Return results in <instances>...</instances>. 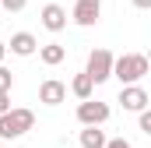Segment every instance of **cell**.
Masks as SVG:
<instances>
[{
    "label": "cell",
    "instance_id": "8992f818",
    "mask_svg": "<svg viewBox=\"0 0 151 148\" xmlns=\"http://www.w3.org/2000/svg\"><path fill=\"white\" fill-rule=\"evenodd\" d=\"M99 14H102V0H77L74 4V21L81 28H91L99 21Z\"/></svg>",
    "mask_w": 151,
    "mask_h": 148
},
{
    "label": "cell",
    "instance_id": "d6986e66",
    "mask_svg": "<svg viewBox=\"0 0 151 148\" xmlns=\"http://www.w3.org/2000/svg\"><path fill=\"white\" fill-rule=\"evenodd\" d=\"M4 53H7V46H4V42H0V60H4Z\"/></svg>",
    "mask_w": 151,
    "mask_h": 148
},
{
    "label": "cell",
    "instance_id": "4fadbf2b",
    "mask_svg": "<svg viewBox=\"0 0 151 148\" xmlns=\"http://www.w3.org/2000/svg\"><path fill=\"white\" fill-rule=\"evenodd\" d=\"M11 85H14V74L0 64V92H11Z\"/></svg>",
    "mask_w": 151,
    "mask_h": 148
},
{
    "label": "cell",
    "instance_id": "52a82bcc",
    "mask_svg": "<svg viewBox=\"0 0 151 148\" xmlns=\"http://www.w3.org/2000/svg\"><path fill=\"white\" fill-rule=\"evenodd\" d=\"M63 99H67V85H63V81L49 78V81L39 85V102H46V106H60Z\"/></svg>",
    "mask_w": 151,
    "mask_h": 148
},
{
    "label": "cell",
    "instance_id": "277c9868",
    "mask_svg": "<svg viewBox=\"0 0 151 148\" xmlns=\"http://www.w3.org/2000/svg\"><path fill=\"white\" fill-rule=\"evenodd\" d=\"M77 120H81L84 127H102V123L109 120V106L99 102V99H81V106H77Z\"/></svg>",
    "mask_w": 151,
    "mask_h": 148
},
{
    "label": "cell",
    "instance_id": "5bb4252c",
    "mask_svg": "<svg viewBox=\"0 0 151 148\" xmlns=\"http://www.w3.org/2000/svg\"><path fill=\"white\" fill-rule=\"evenodd\" d=\"M25 4H28V0H0L4 11H25Z\"/></svg>",
    "mask_w": 151,
    "mask_h": 148
},
{
    "label": "cell",
    "instance_id": "3957f363",
    "mask_svg": "<svg viewBox=\"0 0 151 148\" xmlns=\"http://www.w3.org/2000/svg\"><path fill=\"white\" fill-rule=\"evenodd\" d=\"M113 64H116V57L109 53V49H91V57H88V67H84V71L95 78V85H102V81H109V78H113Z\"/></svg>",
    "mask_w": 151,
    "mask_h": 148
},
{
    "label": "cell",
    "instance_id": "30bf717a",
    "mask_svg": "<svg viewBox=\"0 0 151 148\" xmlns=\"http://www.w3.org/2000/svg\"><path fill=\"white\" fill-rule=\"evenodd\" d=\"M63 57H67V49H63L60 42H46V46H39V60H42L46 67H56V64H63Z\"/></svg>",
    "mask_w": 151,
    "mask_h": 148
},
{
    "label": "cell",
    "instance_id": "7c38bea8",
    "mask_svg": "<svg viewBox=\"0 0 151 148\" xmlns=\"http://www.w3.org/2000/svg\"><path fill=\"white\" fill-rule=\"evenodd\" d=\"M106 141H109V138H106L99 127H84V131H81V148H106Z\"/></svg>",
    "mask_w": 151,
    "mask_h": 148
},
{
    "label": "cell",
    "instance_id": "9c48e42d",
    "mask_svg": "<svg viewBox=\"0 0 151 148\" xmlns=\"http://www.w3.org/2000/svg\"><path fill=\"white\" fill-rule=\"evenodd\" d=\"M35 49H39V42H35L32 32H14V36H11V53H14V57H32Z\"/></svg>",
    "mask_w": 151,
    "mask_h": 148
},
{
    "label": "cell",
    "instance_id": "e0dca14e",
    "mask_svg": "<svg viewBox=\"0 0 151 148\" xmlns=\"http://www.w3.org/2000/svg\"><path fill=\"white\" fill-rule=\"evenodd\" d=\"M11 110V92H0V113Z\"/></svg>",
    "mask_w": 151,
    "mask_h": 148
},
{
    "label": "cell",
    "instance_id": "2e32d148",
    "mask_svg": "<svg viewBox=\"0 0 151 148\" xmlns=\"http://www.w3.org/2000/svg\"><path fill=\"white\" fill-rule=\"evenodd\" d=\"M106 148H134V145L123 141V138H113V141H106Z\"/></svg>",
    "mask_w": 151,
    "mask_h": 148
},
{
    "label": "cell",
    "instance_id": "ba28073f",
    "mask_svg": "<svg viewBox=\"0 0 151 148\" xmlns=\"http://www.w3.org/2000/svg\"><path fill=\"white\" fill-rule=\"evenodd\" d=\"M39 18H42V28H49V32H63L67 28V11L60 4H46Z\"/></svg>",
    "mask_w": 151,
    "mask_h": 148
},
{
    "label": "cell",
    "instance_id": "ffe728a7",
    "mask_svg": "<svg viewBox=\"0 0 151 148\" xmlns=\"http://www.w3.org/2000/svg\"><path fill=\"white\" fill-rule=\"evenodd\" d=\"M148 64H151V49H148Z\"/></svg>",
    "mask_w": 151,
    "mask_h": 148
},
{
    "label": "cell",
    "instance_id": "8fae6325",
    "mask_svg": "<svg viewBox=\"0 0 151 148\" xmlns=\"http://www.w3.org/2000/svg\"><path fill=\"white\" fill-rule=\"evenodd\" d=\"M70 92H74L77 99H91V92H95V78L84 71V74H77L74 81H70Z\"/></svg>",
    "mask_w": 151,
    "mask_h": 148
},
{
    "label": "cell",
    "instance_id": "44dd1931",
    "mask_svg": "<svg viewBox=\"0 0 151 148\" xmlns=\"http://www.w3.org/2000/svg\"><path fill=\"white\" fill-rule=\"evenodd\" d=\"M0 141H4V138H0Z\"/></svg>",
    "mask_w": 151,
    "mask_h": 148
},
{
    "label": "cell",
    "instance_id": "9a60e30c",
    "mask_svg": "<svg viewBox=\"0 0 151 148\" xmlns=\"http://www.w3.org/2000/svg\"><path fill=\"white\" fill-rule=\"evenodd\" d=\"M141 131H144V134H151V110L141 113Z\"/></svg>",
    "mask_w": 151,
    "mask_h": 148
},
{
    "label": "cell",
    "instance_id": "ac0fdd59",
    "mask_svg": "<svg viewBox=\"0 0 151 148\" xmlns=\"http://www.w3.org/2000/svg\"><path fill=\"white\" fill-rule=\"evenodd\" d=\"M134 7H141V11H148V7H151V0H134Z\"/></svg>",
    "mask_w": 151,
    "mask_h": 148
},
{
    "label": "cell",
    "instance_id": "7a4b0ae2",
    "mask_svg": "<svg viewBox=\"0 0 151 148\" xmlns=\"http://www.w3.org/2000/svg\"><path fill=\"white\" fill-rule=\"evenodd\" d=\"M32 127H35V113L32 110H7V113H0V138L4 141H14V138H21Z\"/></svg>",
    "mask_w": 151,
    "mask_h": 148
},
{
    "label": "cell",
    "instance_id": "6da1fadb",
    "mask_svg": "<svg viewBox=\"0 0 151 148\" xmlns=\"http://www.w3.org/2000/svg\"><path fill=\"white\" fill-rule=\"evenodd\" d=\"M148 71H151V64H148L144 53H123V57H116V64H113V78H119L123 85H137Z\"/></svg>",
    "mask_w": 151,
    "mask_h": 148
},
{
    "label": "cell",
    "instance_id": "5b68a950",
    "mask_svg": "<svg viewBox=\"0 0 151 148\" xmlns=\"http://www.w3.org/2000/svg\"><path fill=\"white\" fill-rule=\"evenodd\" d=\"M119 102H123V110H127V113H144L151 99H148V92H144L141 85H123Z\"/></svg>",
    "mask_w": 151,
    "mask_h": 148
}]
</instances>
